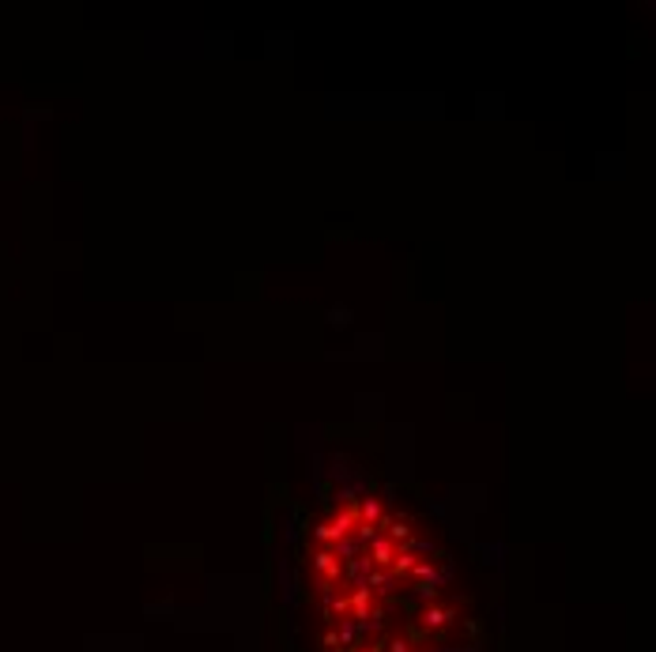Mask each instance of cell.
Masks as SVG:
<instances>
[{
	"instance_id": "3957f363",
	"label": "cell",
	"mask_w": 656,
	"mask_h": 652,
	"mask_svg": "<svg viewBox=\"0 0 656 652\" xmlns=\"http://www.w3.org/2000/svg\"><path fill=\"white\" fill-rule=\"evenodd\" d=\"M389 524V539L392 543H411V520H385Z\"/></svg>"
},
{
	"instance_id": "277c9868",
	"label": "cell",
	"mask_w": 656,
	"mask_h": 652,
	"mask_svg": "<svg viewBox=\"0 0 656 652\" xmlns=\"http://www.w3.org/2000/svg\"><path fill=\"white\" fill-rule=\"evenodd\" d=\"M422 622H427V626H449V622H452V607H427V611H422Z\"/></svg>"
},
{
	"instance_id": "8992f818",
	"label": "cell",
	"mask_w": 656,
	"mask_h": 652,
	"mask_svg": "<svg viewBox=\"0 0 656 652\" xmlns=\"http://www.w3.org/2000/svg\"><path fill=\"white\" fill-rule=\"evenodd\" d=\"M366 652H381V645H374V649H366Z\"/></svg>"
},
{
	"instance_id": "7a4b0ae2",
	"label": "cell",
	"mask_w": 656,
	"mask_h": 652,
	"mask_svg": "<svg viewBox=\"0 0 656 652\" xmlns=\"http://www.w3.org/2000/svg\"><path fill=\"white\" fill-rule=\"evenodd\" d=\"M351 607H355V619L366 622L369 619V584H358L355 596H351Z\"/></svg>"
},
{
	"instance_id": "6da1fadb",
	"label": "cell",
	"mask_w": 656,
	"mask_h": 652,
	"mask_svg": "<svg viewBox=\"0 0 656 652\" xmlns=\"http://www.w3.org/2000/svg\"><path fill=\"white\" fill-rule=\"evenodd\" d=\"M369 554H374V558H369V562H374V566H389L392 562V554H396V543H392V539H369Z\"/></svg>"
},
{
	"instance_id": "5b68a950",
	"label": "cell",
	"mask_w": 656,
	"mask_h": 652,
	"mask_svg": "<svg viewBox=\"0 0 656 652\" xmlns=\"http://www.w3.org/2000/svg\"><path fill=\"white\" fill-rule=\"evenodd\" d=\"M389 652H411V645H408V641H392Z\"/></svg>"
}]
</instances>
